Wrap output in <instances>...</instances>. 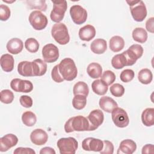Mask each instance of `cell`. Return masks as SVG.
<instances>
[{"label": "cell", "instance_id": "7bdbcfd3", "mask_svg": "<svg viewBox=\"0 0 154 154\" xmlns=\"http://www.w3.org/2000/svg\"><path fill=\"white\" fill-rule=\"evenodd\" d=\"M128 49L133 52L138 59L141 58L143 54V48L141 45L138 44H134L131 45L128 48Z\"/></svg>", "mask_w": 154, "mask_h": 154}, {"label": "cell", "instance_id": "7a4b0ae2", "mask_svg": "<svg viewBox=\"0 0 154 154\" xmlns=\"http://www.w3.org/2000/svg\"><path fill=\"white\" fill-rule=\"evenodd\" d=\"M64 130L66 133H70L73 131H88V120L87 117L82 116L70 117L64 125Z\"/></svg>", "mask_w": 154, "mask_h": 154}, {"label": "cell", "instance_id": "7402d4cb", "mask_svg": "<svg viewBox=\"0 0 154 154\" xmlns=\"http://www.w3.org/2000/svg\"><path fill=\"white\" fill-rule=\"evenodd\" d=\"M17 72L23 76H34L32 62L28 61L20 62L17 65Z\"/></svg>", "mask_w": 154, "mask_h": 154}, {"label": "cell", "instance_id": "d4e9b609", "mask_svg": "<svg viewBox=\"0 0 154 154\" xmlns=\"http://www.w3.org/2000/svg\"><path fill=\"white\" fill-rule=\"evenodd\" d=\"M109 48L114 52H118L125 46L124 39L119 35H114L109 40Z\"/></svg>", "mask_w": 154, "mask_h": 154}, {"label": "cell", "instance_id": "e575fe53", "mask_svg": "<svg viewBox=\"0 0 154 154\" xmlns=\"http://www.w3.org/2000/svg\"><path fill=\"white\" fill-rule=\"evenodd\" d=\"M0 99L2 103L5 104L11 103L14 100V94L10 90H3L0 93Z\"/></svg>", "mask_w": 154, "mask_h": 154}, {"label": "cell", "instance_id": "681fc988", "mask_svg": "<svg viewBox=\"0 0 154 154\" xmlns=\"http://www.w3.org/2000/svg\"><path fill=\"white\" fill-rule=\"evenodd\" d=\"M4 2H8V3H12V2H15V1H5V0H2Z\"/></svg>", "mask_w": 154, "mask_h": 154}, {"label": "cell", "instance_id": "d6986e66", "mask_svg": "<svg viewBox=\"0 0 154 154\" xmlns=\"http://www.w3.org/2000/svg\"><path fill=\"white\" fill-rule=\"evenodd\" d=\"M34 76L44 75L47 71V64L42 59H35L32 61Z\"/></svg>", "mask_w": 154, "mask_h": 154}, {"label": "cell", "instance_id": "d6a6232c", "mask_svg": "<svg viewBox=\"0 0 154 154\" xmlns=\"http://www.w3.org/2000/svg\"><path fill=\"white\" fill-rule=\"evenodd\" d=\"M87 104V97L81 94L75 95L72 99V105L74 108L78 110L82 109Z\"/></svg>", "mask_w": 154, "mask_h": 154}, {"label": "cell", "instance_id": "9a60e30c", "mask_svg": "<svg viewBox=\"0 0 154 154\" xmlns=\"http://www.w3.org/2000/svg\"><path fill=\"white\" fill-rule=\"evenodd\" d=\"M31 142L37 146L45 144L48 140V135L42 129H35L30 134Z\"/></svg>", "mask_w": 154, "mask_h": 154}, {"label": "cell", "instance_id": "f6af8a7d", "mask_svg": "<svg viewBox=\"0 0 154 154\" xmlns=\"http://www.w3.org/2000/svg\"><path fill=\"white\" fill-rule=\"evenodd\" d=\"M14 154H35V152L31 148L19 147L14 150Z\"/></svg>", "mask_w": 154, "mask_h": 154}, {"label": "cell", "instance_id": "f35d334b", "mask_svg": "<svg viewBox=\"0 0 154 154\" xmlns=\"http://www.w3.org/2000/svg\"><path fill=\"white\" fill-rule=\"evenodd\" d=\"M134 76L135 73L132 69H125L121 72L120 78L123 82H129L134 79Z\"/></svg>", "mask_w": 154, "mask_h": 154}, {"label": "cell", "instance_id": "836d02e7", "mask_svg": "<svg viewBox=\"0 0 154 154\" xmlns=\"http://www.w3.org/2000/svg\"><path fill=\"white\" fill-rule=\"evenodd\" d=\"M26 49L31 53H35L38 51L39 43L34 38H29L25 42Z\"/></svg>", "mask_w": 154, "mask_h": 154}, {"label": "cell", "instance_id": "60d3db41", "mask_svg": "<svg viewBox=\"0 0 154 154\" xmlns=\"http://www.w3.org/2000/svg\"><path fill=\"white\" fill-rule=\"evenodd\" d=\"M51 77L52 79L57 83H60L64 81V79L61 75L59 70H58V65H55L51 71Z\"/></svg>", "mask_w": 154, "mask_h": 154}, {"label": "cell", "instance_id": "603a6c76", "mask_svg": "<svg viewBox=\"0 0 154 154\" xmlns=\"http://www.w3.org/2000/svg\"><path fill=\"white\" fill-rule=\"evenodd\" d=\"M90 49L96 54H103L107 49L106 42L103 38H96L91 42Z\"/></svg>", "mask_w": 154, "mask_h": 154}, {"label": "cell", "instance_id": "ffe728a7", "mask_svg": "<svg viewBox=\"0 0 154 154\" xmlns=\"http://www.w3.org/2000/svg\"><path fill=\"white\" fill-rule=\"evenodd\" d=\"M2 69L5 72H10L14 69V60L13 57L9 54H3L0 60Z\"/></svg>", "mask_w": 154, "mask_h": 154}, {"label": "cell", "instance_id": "484cf974", "mask_svg": "<svg viewBox=\"0 0 154 154\" xmlns=\"http://www.w3.org/2000/svg\"><path fill=\"white\" fill-rule=\"evenodd\" d=\"M93 91L97 95L102 96L106 93L108 85L101 79L94 80L91 84Z\"/></svg>", "mask_w": 154, "mask_h": 154}, {"label": "cell", "instance_id": "7dc6e473", "mask_svg": "<svg viewBox=\"0 0 154 154\" xmlns=\"http://www.w3.org/2000/svg\"><path fill=\"white\" fill-rule=\"evenodd\" d=\"M154 146L152 144H147L144 146L142 148L141 153L143 154H149V153H154Z\"/></svg>", "mask_w": 154, "mask_h": 154}, {"label": "cell", "instance_id": "ab89813d", "mask_svg": "<svg viewBox=\"0 0 154 154\" xmlns=\"http://www.w3.org/2000/svg\"><path fill=\"white\" fill-rule=\"evenodd\" d=\"M11 15V11L10 8L4 4L0 5V19L2 21L7 20Z\"/></svg>", "mask_w": 154, "mask_h": 154}, {"label": "cell", "instance_id": "44dd1931", "mask_svg": "<svg viewBox=\"0 0 154 154\" xmlns=\"http://www.w3.org/2000/svg\"><path fill=\"white\" fill-rule=\"evenodd\" d=\"M137 149V144L134 141L131 139H126L121 141L119 151L120 153H123L125 154H132ZM118 151V152H119Z\"/></svg>", "mask_w": 154, "mask_h": 154}, {"label": "cell", "instance_id": "cb8c5ba5", "mask_svg": "<svg viewBox=\"0 0 154 154\" xmlns=\"http://www.w3.org/2000/svg\"><path fill=\"white\" fill-rule=\"evenodd\" d=\"M141 121L144 125L149 127L154 125V108H147L141 114Z\"/></svg>", "mask_w": 154, "mask_h": 154}, {"label": "cell", "instance_id": "3957f363", "mask_svg": "<svg viewBox=\"0 0 154 154\" xmlns=\"http://www.w3.org/2000/svg\"><path fill=\"white\" fill-rule=\"evenodd\" d=\"M53 38L60 45H64L70 41V35L66 25L63 23H56L51 29Z\"/></svg>", "mask_w": 154, "mask_h": 154}, {"label": "cell", "instance_id": "2e32d148", "mask_svg": "<svg viewBox=\"0 0 154 154\" xmlns=\"http://www.w3.org/2000/svg\"><path fill=\"white\" fill-rule=\"evenodd\" d=\"M99 104L103 111L108 113H111L114 108L118 107L117 103L112 98L108 96L101 97Z\"/></svg>", "mask_w": 154, "mask_h": 154}, {"label": "cell", "instance_id": "30bf717a", "mask_svg": "<svg viewBox=\"0 0 154 154\" xmlns=\"http://www.w3.org/2000/svg\"><path fill=\"white\" fill-rule=\"evenodd\" d=\"M70 14L73 22L77 25L84 23L87 18V10L79 5H72L70 8Z\"/></svg>", "mask_w": 154, "mask_h": 154}, {"label": "cell", "instance_id": "5bb4252c", "mask_svg": "<svg viewBox=\"0 0 154 154\" xmlns=\"http://www.w3.org/2000/svg\"><path fill=\"white\" fill-rule=\"evenodd\" d=\"M18 142V138L13 134H8L0 138V151L6 152L15 146Z\"/></svg>", "mask_w": 154, "mask_h": 154}, {"label": "cell", "instance_id": "277c9868", "mask_svg": "<svg viewBox=\"0 0 154 154\" xmlns=\"http://www.w3.org/2000/svg\"><path fill=\"white\" fill-rule=\"evenodd\" d=\"M129 4L133 19L137 22H142L147 16V9L145 4L141 0L126 1Z\"/></svg>", "mask_w": 154, "mask_h": 154}, {"label": "cell", "instance_id": "c3c4849f", "mask_svg": "<svg viewBox=\"0 0 154 154\" xmlns=\"http://www.w3.org/2000/svg\"><path fill=\"white\" fill-rule=\"evenodd\" d=\"M40 154H55V151L50 147H45L42 148L40 151Z\"/></svg>", "mask_w": 154, "mask_h": 154}, {"label": "cell", "instance_id": "74e56055", "mask_svg": "<svg viewBox=\"0 0 154 154\" xmlns=\"http://www.w3.org/2000/svg\"><path fill=\"white\" fill-rule=\"evenodd\" d=\"M101 80L105 82L108 85L112 84L116 80V75L111 70H105L100 76Z\"/></svg>", "mask_w": 154, "mask_h": 154}, {"label": "cell", "instance_id": "d590c367", "mask_svg": "<svg viewBox=\"0 0 154 154\" xmlns=\"http://www.w3.org/2000/svg\"><path fill=\"white\" fill-rule=\"evenodd\" d=\"M28 7L31 9H37L45 11L47 9V5L45 1H26Z\"/></svg>", "mask_w": 154, "mask_h": 154}, {"label": "cell", "instance_id": "6da1fadb", "mask_svg": "<svg viewBox=\"0 0 154 154\" xmlns=\"http://www.w3.org/2000/svg\"><path fill=\"white\" fill-rule=\"evenodd\" d=\"M58 65L59 72L64 80L73 81L78 75V69L74 61L70 58L62 60Z\"/></svg>", "mask_w": 154, "mask_h": 154}, {"label": "cell", "instance_id": "f1b7e54d", "mask_svg": "<svg viewBox=\"0 0 154 154\" xmlns=\"http://www.w3.org/2000/svg\"><path fill=\"white\" fill-rule=\"evenodd\" d=\"M111 64L116 69H121L127 66V60L123 53L114 55L111 60Z\"/></svg>", "mask_w": 154, "mask_h": 154}, {"label": "cell", "instance_id": "f546056e", "mask_svg": "<svg viewBox=\"0 0 154 154\" xmlns=\"http://www.w3.org/2000/svg\"><path fill=\"white\" fill-rule=\"evenodd\" d=\"M138 79L141 84H149L153 79L152 72L149 69H143L138 72Z\"/></svg>", "mask_w": 154, "mask_h": 154}, {"label": "cell", "instance_id": "8d00e7d4", "mask_svg": "<svg viewBox=\"0 0 154 154\" xmlns=\"http://www.w3.org/2000/svg\"><path fill=\"white\" fill-rule=\"evenodd\" d=\"M109 90L111 94L117 97L122 96L125 93L124 87L119 83H116L112 85L110 87Z\"/></svg>", "mask_w": 154, "mask_h": 154}, {"label": "cell", "instance_id": "4316f807", "mask_svg": "<svg viewBox=\"0 0 154 154\" xmlns=\"http://www.w3.org/2000/svg\"><path fill=\"white\" fill-rule=\"evenodd\" d=\"M87 72L91 78L97 79L102 75V68L99 63H91L88 64L87 68Z\"/></svg>", "mask_w": 154, "mask_h": 154}, {"label": "cell", "instance_id": "8992f818", "mask_svg": "<svg viewBox=\"0 0 154 154\" xmlns=\"http://www.w3.org/2000/svg\"><path fill=\"white\" fill-rule=\"evenodd\" d=\"M53 3V9L51 12V20L56 23H60L64 17L67 8L66 1H51Z\"/></svg>", "mask_w": 154, "mask_h": 154}, {"label": "cell", "instance_id": "83f0119b", "mask_svg": "<svg viewBox=\"0 0 154 154\" xmlns=\"http://www.w3.org/2000/svg\"><path fill=\"white\" fill-rule=\"evenodd\" d=\"M134 40L140 43H144L147 40V32L143 28L141 27L135 28L132 33Z\"/></svg>", "mask_w": 154, "mask_h": 154}, {"label": "cell", "instance_id": "bcb514c9", "mask_svg": "<svg viewBox=\"0 0 154 154\" xmlns=\"http://www.w3.org/2000/svg\"><path fill=\"white\" fill-rule=\"evenodd\" d=\"M154 17H152L147 20L146 22V28L147 31L153 33L154 32Z\"/></svg>", "mask_w": 154, "mask_h": 154}, {"label": "cell", "instance_id": "b9f144b4", "mask_svg": "<svg viewBox=\"0 0 154 154\" xmlns=\"http://www.w3.org/2000/svg\"><path fill=\"white\" fill-rule=\"evenodd\" d=\"M103 149L99 152L101 154H112L114 153L113 144L108 140H104L103 141Z\"/></svg>", "mask_w": 154, "mask_h": 154}, {"label": "cell", "instance_id": "ba28073f", "mask_svg": "<svg viewBox=\"0 0 154 154\" xmlns=\"http://www.w3.org/2000/svg\"><path fill=\"white\" fill-rule=\"evenodd\" d=\"M111 117L114 125L120 128L126 127L129 123L127 112L122 108L117 107L111 112Z\"/></svg>", "mask_w": 154, "mask_h": 154}, {"label": "cell", "instance_id": "4fadbf2b", "mask_svg": "<svg viewBox=\"0 0 154 154\" xmlns=\"http://www.w3.org/2000/svg\"><path fill=\"white\" fill-rule=\"evenodd\" d=\"M103 147V141L98 138L88 137L85 138L82 142V147L85 151L100 152Z\"/></svg>", "mask_w": 154, "mask_h": 154}, {"label": "cell", "instance_id": "1f68e13d", "mask_svg": "<svg viewBox=\"0 0 154 154\" xmlns=\"http://www.w3.org/2000/svg\"><path fill=\"white\" fill-rule=\"evenodd\" d=\"M22 121L26 126L31 127L35 124L37 122V117L32 111H25L22 115Z\"/></svg>", "mask_w": 154, "mask_h": 154}, {"label": "cell", "instance_id": "52a82bcc", "mask_svg": "<svg viewBox=\"0 0 154 154\" xmlns=\"http://www.w3.org/2000/svg\"><path fill=\"white\" fill-rule=\"evenodd\" d=\"M28 19L32 28L38 31L45 29L48 23L47 17L39 10L32 11L29 16Z\"/></svg>", "mask_w": 154, "mask_h": 154}, {"label": "cell", "instance_id": "8fae6325", "mask_svg": "<svg viewBox=\"0 0 154 154\" xmlns=\"http://www.w3.org/2000/svg\"><path fill=\"white\" fill-rule=\"evenodd\" d=\"M87 118L89 122L88 131H94L103 123L104 120V114L100 109H93L90 112Z\"/></svg>", "mask_w": 154, "mask_h": 154}, {"label": "cell", "instance_id": "ee69618b", "mask_svg": "<svg viewBox=\"0 0 154 154\" xmlns=\"http://www.w3.org/2000/svg\"><path fill=\"white\" fill-rule=\"evenodd\" d=\"M19 102L20 105L26 108H30L32 106V99L31 97H29V96L27 95H22L20 96V99H19Z\"/></svg>", "mask_w": 154, "mask_h": 154}, {"label": "cell", "instance_id": "4dcf8cb0", "mask_svg": "<svg viewBox=\"0 0 154 154\" xmlns=\"http://www.w3.org/2000/svg\"><path fill=\"white\" fill-rule=\"evenodd\" d=\"M73 93L74 95L81 94L87 97L89 93V88L88 85L83 81L77 82L73 86Z\"/></svg>", "mask_w": 154, "mask_h": 154}, {"label": "cell", "instance_id": "ac0fdd59", "mask_svg": "<svg viewBox=\"0 0 154 154\" xmlns=\"http://www.w3.org/2000/svg\"><path fill=\"white\" fill-rule=\"evenodd\" d=\"M6 48L8 52L16 55L21 52L23 50V43L20 38H13L7 42Z\"/></svg>", "mask_w": 154, "mask_h": 154}, {"label": "cell", "instance_id": "5b68a950", "mask_svg": "<svg viewBox=\"0 0 154 154\" xmlns=\"http://www.w3.org/2000/svg\"><path fill=\"white\" fill-rule=\"evenodd\" d=\"M57 144L61 154H75L78 147L77 140L70 137L60 138Z\"/></svg>", "mask_w": 154, "mask_h": 154}, {"label": "cell", "instance_id": "9c48e42d", "mask_svg": "<svg viewBox=\"0 0 154 154\" xmlns=\"http://www.w3.org/2000/svg\"><path fill=\"white\" fill-rule=\"evenodd\" d=\"M42 56L46 63L55 62L59 58V50L57 46L52 43H48L43 46L42 51Z\"/></svg>", "mask_w": 154, "mask_h": 154}, {"label": "cell", "instance_id": "e0dca14e", "mask_svg": "<svg viewBox=\"0 0 154 154\" xmlns=\"http://www.w3.org/2000/svg\"><path fill=\"white\" fill-rule=\"evenodd\" d=\"M96 35L95 28L91 25H86L79 30V37L83 41L89 42Z\"/></svg>", "mask_w": 154, "mask_h": 154}, {"label": "cell", "instance_id": "7c38bea8", "mask_svg": "<svg viewBox=\"0 0 154 154\" xmlns=\"http://www.w3.org/2000/svg\"><path fill=\"white\" fill-rule=\"evenodd\" d=\"M10 87L13 90L16 92L29 93L33 90V84L31 81L19 78L12 79L10 82Z\"/></svg>", "mask_w": 154, "mask_h": 154}]
</instances>
